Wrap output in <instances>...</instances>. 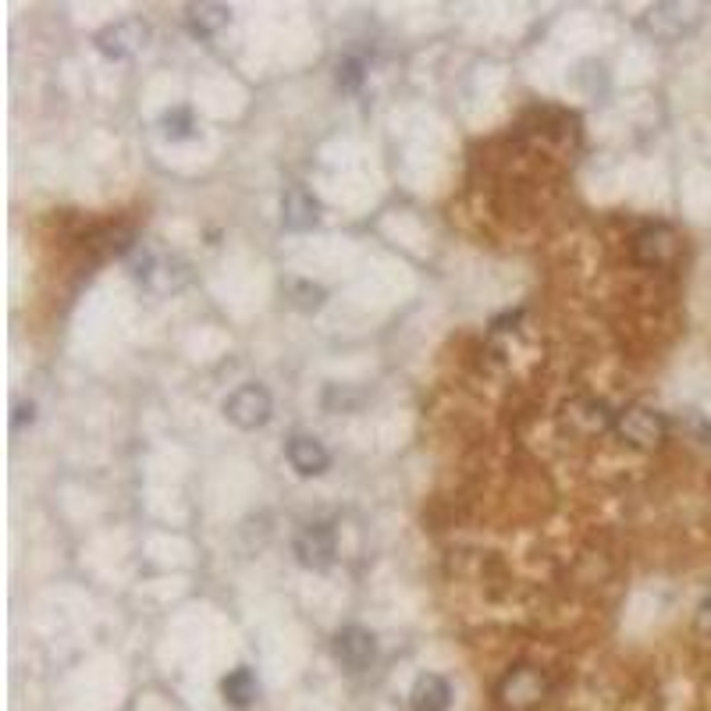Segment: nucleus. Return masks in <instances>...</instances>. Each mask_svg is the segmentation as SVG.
<instances>
[{
  "label": "nucleus",
  "mask_w": 711,
  "mask_h": 711,
  "mask_svg": "<svg viewBox=\"0 0 711 711\" xmlns=\"http://www.w3.org/2000/svg\"><path fill=\"white\" fill-rule=\"evenodd\" d=\"M615 431L634 449H658L661 438H666V420L644 406H629L615 417Z\"/></svg>",
  "instance_id": "nucleus-1"
},
{
  "label": "nucleus",
  "mask_w": 711,
  "mask_h": 711,
  "mask_svg": "<svg viewBox=\"0 0 711 711\" xmlns=\"http://www.w3.org/2000/svg\"><path fill=\"white\" fill-rule=\"evenodd\" d=\"M545 690H548L545 676L537 669H530V666H524V669H513L509 676L502 679L498 701H502V708H509V711H530V708H537L545 701Z\"/></svg>",
  "instance_id": "nucleus-2"
},
{
  "label": "nucleus",
  "mask_w": 711,
  "mask_h": 711,
  "mask_svg": "<svg viewBox=\"0 0 711 711\" xmlns=\"http://www.w3.org/2000/svg\"><path fill=\"white\" fill-rule=\"evenodd\" d=\"M225 417L243 427V431H252V427H263L271 420V395H267L260 385H246L235 395H228L225 402Z\"/></svg>",
  "instance_id": "nucleus-3"
},
{
  "label": "nucleus",
  "mask_w": 711,
  "mask_h": 711,
  "mask_svg": "<svg viewBox=\"0 0 711 711\" xmlns=\"http://www.w3.org/2000/svg\"><path fill=\"white\" fill-rule=\"evenodd\" d=\"M634 257L644 267H669L679 257V235L669 225H651L634 239Z\"/></svg>",
  "instance_id": "nucleus-4"
},
{
  "label": "nucleus",
  "mask_w": 711,
  "mask_h": 711,
  "mask_svg": "<svg viewBox=\"0 0 711 711\" xmlns=\"http://www.w3.org/2000/svg\"><path fill=\"white\" fill-rule=\"evenodd\" d=\"M335 655H338V661L345 669L363 672L374 661L377 644L363 626H345V629H338V637H335Z\"/></svg>",
  "instance_id": "nucleus-5"
},
{
  "label": "nucleus",
  "mask_w": 711,
  "mask_h": 711,
  "mask_svg": "<svg viewBox=\"0 0 711 711\" xmlns=\"http://www.w3.org/2000/svg\"><path fill=\"white\" fill-rule=\"evenodd\" d=\"M295 556L306 569H327L331 562H335V534H331L324 524L306 527L295 537Z\"/></svg>",
  "instance_id": "nucleus-6"
},
{
  "label": "nucleus",
  "mask_w": 711,
  "mask_h": 711,
  "mask_svg": "<svg viewBox=\"0 0 711 711\" xmlns=\"http://www.w3.org/2000/svg\"><path fill=\"white\" fill-rule=\"evenodd\" d=\"M147 36H150V29L142 22H118V25L104 29V33L97 36V46L107 57H129L139 51L142 43H147Z\"/></svg>",
  "instance_id": "nucleus-7"
},
{
  "label": "nucleus",
  "mask_w": 711,
  "mask_h": 711,
  "mask_svg": "<svg viewBox=\"0 0 711 711\" xmlns=\"http://www.w3.org/2000/svg\"><path fill=\"white\" fill-rule=\"evenodd\" d=\"M693 22H698V8L693 4H658V8L647 11V29H651L655 36H666V40L683 36Z\"/></svg>",
  "instance_id": "nucleus-8"
},
{
  "label": "nucleus",
  "mask_w": 711,
  "mask_h": 711,
  "mask_svg": "<svg viewBox=\"0 0 711 711\" xmlns=\"http://www.w3.org/2000/svg\"><path fill=\"white\" fill-rule=\"evenodd\" d=\"M284 455H289V463H292V470L299 473V477H317V473H324L327 463H331L327 449L310 434H295L289 441V449H284Z\"/></svg>",
  "instance_id": "nucleus-9"
},
{
  "label": "nucleus",
  "mask_w": 711,
  "mask_h": 711,
  "mask_svg": "<svg viewBox=\"0 0 711 711\" xmlns=\"http://www.w3.org/2000/svg\"><path fill=\"white\" fill-rule=\"evenodd\" d=\"M615 420L612 413L605 409V402H594V399H580L565 409V427L573 434H583V438H591V434H602L608 431Z\"/></svg>",
  "instance_id": "nucleus-10"
},
{
  "label": "nucleus",
  "mask_w": 711,
  "mask_h": 711,
  "mask_svg": "<svg viewBox=\"0 0 711 711\" xmlns=\"http://www.w3.org/2000/svg\"><path fill=\"white\" fill-rule=\"evenodd\" d=\"M281 220L284 228L292 231H306L317 225V200H313L303 185H292L281 200Z\"/></svg>",
  "instance_id": "nucleus-11"
},
{
  "label": "nucleus",
  "mask_w": 711,
  "mask_h": 711,
  "mask_svg": "<svg viewBox=\"0 0 711 711\" xmlns=\"http://www.w3.org/2000/svg\"><path fill=\"white\" fill-rule=\"evenodd\" d=\"M449 698H452V690H449L445 679L434 676V672H423L417 683H413L409 704H413V711H445Z\"/></svg>",
  "instance_id": "nucleus-12"
},
{
  "label": "nucleus",
  "mask_w": 711,
  "mask_h": 711,
  "mask_svg": "<svg viewBox=\"0 0 711 711\" xmlns=\"http://www.w3.org/2000/svg\"><path fill=\"white\" fill-rule=\"evenodd\" d=\"M228 8L225 4H193L188 8V25L196 29L200 36H214L217 29L228 25Z\"/></svg>",
  "instance_id": "nucleus-13"
},
{
  "label": "nucleus",
  "mask_w": 711,
  "mask_h": 711,
  "mask_svg": "<svg viewBox=\"0 0 711 711\" xmlns=\"http://www.w3.org/2000/svg\"><path fill=\"white\" fill-rule=\"evenodd\" d=\"M257 676H252L249 669H235L228 679H225V698L235 704V708H246L252 704V698H257Z\"/></svg>",
  "instance_id": "nucleus-14"
},
{
  "label": "nucleus",
  "mask_w": 711,
  "mask_h": 711,
  "mask_svg": "<svg viewBox=\"0 0 711 711\" xmlns=\"http://www.w3.org/2000/svg\"><path fill=\"white\" fill-rule=\"evenodd\" d=\"M284 292H289L292 306L306 310V313L324 306V289H321V284H313V281H289V284H284Z\"/></svg>",
  "instance_id": "nucleus-15"
},
{
  "label": "nucleus",
  "mask_w": 711,
  "mask_h": 711,
  "mask_svg": "<svg viewBox=\"0 0 711 711\" xmlns=\"http://www.w3.org/2000/svg\"><path fill=\"white\" fill-rule=\"evenodd\" d=\"M363 61L359 57H345V61H338V86L342 89H359V83H363Z\"/></svg>",
  "instance_id": "nucleus-16"
},
{
  "label": "nucleus",
  "mask_w": 711,
  "mask_h": 711,
  "mask_svg": "<svg viewBox=\"0 0 711 711\" xmlns=\"http://www.w3.org/2000/svg\"><path fill=\"white\" fill-rule=\"evenodd\" d=\"M164 125H168V136H188V129H193V118H188L185 107H175V110H168V115H164Z\"/></svg>",
  "instance_id": "nucleus-17"
},
{
  "label": "nucleus",
  "mask_w": 711,
  "mask_h": 711,
  "mask_svg": "<svg viewBox=\"0 0 711 711\" xmlns=\"http://www.w3.org/2000/svg\"><path fill=\"white\" fill-rule=\"evenodd\" d=\"M698 626L704 629V634H711V594L698 605Z\"/></svg>",
  "instance_id": "nucleus-18"
}]
</instances>
